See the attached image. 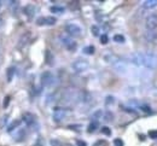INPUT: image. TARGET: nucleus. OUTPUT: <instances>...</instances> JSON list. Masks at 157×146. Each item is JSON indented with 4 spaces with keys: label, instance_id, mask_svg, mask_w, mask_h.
Here are the masks:
<instances>
[{
    "label": "nucleus",
    "instance_id": "nucleus-1",
    "mask_svg": "<svg viewBox=\"0 0 157 146\" xmlns=\"http://www.w3.org/2000/svg\"><path fill=\"white\" fill-rule=\"evenodd\" d=\"M129 62L137 66L155 70L157 69V54L154 52H136L129 56Z\"/></svg>",
    "mask_w": 157,
    "mask_h": 146
},
{
    "label": "nucleus",
    "instance_id": "nucleus-2",
    "mask_svg": "<svg viewBox=\"0 0 157 146\" xmlns=\"http://www.w3.org/2000/svg\"><path fill=\"white\" fill-rule=\"evenodd\" d=\"M57 84V77L51 71H45L41 75V84L44 87H52Z\"/></svg>",
    "mask_w": 157,
    "mask_h": 146
},
{
    "label": "nucleus",
    "instance_id": "nucleus-3",
    "mask_svg": "<svg viewBox=\"0 0 157 146\" xmlns=\"http://www.w3.org/2000/svg\"><path fill=\"white\" fill-rule=\"evenodd\" d=\"M71 68H73V70L75 71V73H83V71H86L88 68H90V63L88 61H86V59H82V58H78L76 61H74L73 64H71Z\"/></svg>",
    "mask_w": 157,
    "mask_h": 146
},
{
    "label": "nucleus",
    "instance_id": "nucleus-4",
    "mask_svg": "<svg viewBox=\"0 0 157 146\" xmlns=\"http://www.w3.org/2000/svg\"><path fill=\"white\" fill-rule=\"evenodd\" d=\"M59 39H60V42L63 43V46L67 47V50H69V51H74V50H76V42L74 41L69 35H67V34H62V35L59 36Z\"/></svg>",
    "mask_w": 157,
    "mask_h": 146
},
{
    "label": "nucleus",
    "instance_id": "nucleus-5",
    "mask_svg": "<svg viewBox=\"0 0 157 146\" xmlns=\"http://www.w3.org/2000/svg\"><path fill=\"white\" fill-rule=\"evenodd\" d=\"M65 32L68 33V35L71 38V36H80L82 30L81 28L78 27V24H74V23H70V24H67L65 25Z\"/></svg>",
    "mask_w": 157,
    "mask_h": 146
},
{
    "label": "nucleus",
    "instance_id": "nucleus-6",
    "mask_svg": "<svg viewBox=\"0 0 157 146\" xmlns=\"http://www.w3.org/2000/svg\"><path fill=\"white\" fill-rule=\"evenodd\" d=\"M68 114V110L64 109V107H55V111H53V120L56 122H60L65 118Z\"/></svg>",
    "mask_w": 157,
    "mask_h": 146
},
{
    "label": "nucleus",
    "instance_id": "nucleus-7",
    "mask_svg": "<svg viewBox=\"0 0 157 146\" xmlns=\"http://www.w3.org/2000/svg\"><path fill=\"white\" fill-rule=\"evenodd\" d=\"M56 17H52V16H48V17H40L36 20L38 25H53L56 24Z\"/></svg>",
    "mask_w": 157,
    "mask_h": 146
},
{
    "label": "nucleus",
    "instance_id": "nucleus-8",
    "mask_svg": "<svg viewBox=\"0 0 157 146\" xmlns=\"http://www.w3.org/2000/svg\"><path fill=\"white\" fill-rule=\"evenodd\" d=\"M146 28L149 30H155L157 28V15H150L147 18H146Z\"/></svg>",
    "mask_w": 157,
    "mask_h": 146
},
{
    "label": "nucleus",
    "instance_id": "nucleus-9",
    "mask_svg": "<svg viewBox=\"0 0 157 146\" xmlns=\"http://www.w3.org/2000/svg\"><path fill=\"white\" fill-rule=\"evenodd\" d=\"M23 122H24L27 125H32L34 122H35V117H34V115H32V114H29V112L23 114Z\"/></svg>",
    "mask_w": 157,
    "mask_h": 146
},
{
    "label": "nucleus",
    "instance_id": "nucleus-10",
    "mask_svg": "<svg viewBox=\"0 0 157 146\" xmlns=\"http://www.w3.org/2000/svg\"><path fill=\"white\" fill-rule=\"evenodd\" d=\"M145 39L149 42L155 41L157 39V32L156 30H147V32L145 33Z\"/></svg>",
    "mask_w": 157,
    "mask_h": 146
},
{
    "label": "nucleus",
    "instance_id": "nucleus-11",
    "mask_svg": "<svg viewBox=\"0 0 157 146\" xmlns=\"http://www.w3.org/2000/svg\"><path fill=\"white\" fill-rule=\"evenodd\" d=\"M13 138L16 139V141H22L25 138V129H17Z\"/></svg>",
    "mask_w": 157,
    "mask_h": 146
},
{
    "label": "nucleus",
    "instance_id": "nucleus-12",
    "mask_svg": "<svg viewBox=\"0 0 157 146\" xmlns=\"http://www.w3.org/2000/svg\"><path fill=\"white\" fill-rule=\"evenodd\" d=\"M24 12H25V15H27L29 18H32V17L35 15V13H34V12H35V7H34L33 5H28V6L24 7Z\"/></svg>",
    "mask_w": 157,
    "mask_h": 146
},
{
    "label": "nucleus",
    "instance_id": "nucleus-13",
    "mask_svg": "<svg viewBox=\"0 0 157 146\" xmlns=\"http://www.w3.org/2000/svg\"><path fill=\"white\" fill-rule=\"evenodd\" d=\"M143 6L145 9H152V7H156L157 6V0H146L143 2Z\"/></svg>",
    "mask_w": 157,
    "mask_h": 146
},
{
    "label": "nucleus",
    "instance_id": "nucleus-14",
    "mask_svg": "<svg viewBox=\"0 0 157 146\" xmlns=\"http://www.w3.org/2000/svg\"><path fill=\"white\" fill-rule=\"evenodd\" d=\"M98 125H99L98 121H92V122L88 125V128H87L88 133H93V132H96V129L98 128Z\"/></svg>",
    "mask_w": 157,
    "mask_h": 146
},
{
    "label": "nucleus",
    "instance_id": "nucleus-15",
    "mask_svg": "<svg viewBox=\"0 0 157 146\" xmlns=\"http://www.w3.org/2000/svg\"><path fill=\"white\" fill-rule=\"evenodd\" d=\"M46 63L48 65H53V63H55V57L52 56V53L50 51H46Z\"/></svg>",
    "mask_w": 157,
    "mask_h": 146
},
{
    "label": "nucleus",
    "instance_id": "nucleus-16",
    "mask_svg": "<svg viewBox=\"0 0 157 146\" xmlns=\"http://www.w3.org/2000/svg\"><path fill=\"white\" fill-rule=\"evenodd\" d=\"M50 11L52 13H63L64 12V7H60V6H52L50 9Z\"/></svg>",
    "mask_w": 157,
    "mask_h": 146
},
{
    "label": "nucleus",
    "instance_id": "nucleus-17",
    "mask_svg": "<svg viewBox=\"0 0 157 146\" xmlns=\"http://www.w3.org/2000/svg\"><path fill=\"white\" fill-rule=\"evenodd\" d=\"M20 125H21V121H20V120H16V121H13L11 125H9L7 130H9V132H12L13 129H16V128H17V127H18Z\"/></svg>",
    "mask_w": 157,
    "mask_h": 146
},
{
    "label": "nucleus",
    "instance_id": "nucleus-18",
    "mask_svg": "<svg viewBox=\"0 0 157 146\" xmlns=\"http://www.w3.org/2000/svg\"><path fill=\"white\" fill-rule=\"evenodd\" d=\"M94 47L93 46H86L85 48H83V53H86V54H93L94 53Z\"/></svg>",
    "mask_w": 157,
    "mask_h": 146
},
{
    "label": "nucleus",
    "instance_id": "nucleus-19",
    "mask_svg": "<svg viewBox=\"0 0 157 146\" xmlns=\"http://www.w3.org/2000/svg\"><path fill=\"white\" fill-rule=\"evenodd\" d=\"M124 36L123 35H121V34H116L115 36H114V41L115 42H118V43H123L124 42Z\"/></svg>",
    "mask_w": 157,
    "mask_h": 146
},
{
    "label": "nucleus",
    "instance_id": "nucleus-20",
    "mask_svg": "<svg viewBox=\"0 0 157 146\" xmlns=\"http://www.w3.org/2000/svg\"><path fill=\"white\" fill-rule=\"evenodd\" d=\"M13 74H15V68H9V70H7V81H9V82L12 81Z\"/></svg>",
    "mask_w": 157,
    "mask_h": 146
},
{
    "label": "nucleus",
    "instance_id": "nucleus-21",
    "mask_svg": "<svg viewBox=\"0 0 157 146\" xmlns=\"http://www.w3.org/2000/svg\"><path fill=\"white\" fill-rule=\"evenodd\" d=\"M113 118H114V115H113L110 111H106V112L104 114V120H105L106 122H110V121H113Z\"/></svg>",
    "mask_w": 157,
    "mask_h": 146
},
{
    "label": "nucleus",
    "instance_id": "nucleus-22",
    "mask_svg": "<svg viewBox=\"0 0 157 146\" xmlns=\"http://www.w3.org/2000/svg\"><path fill=\"white\" fill-rule=\"evenodd\" d=\"M115 103V98L114 97H111V95H108L106 98H105V105L106 106H109V105H113Z\"/></svg>",
    "mask_w": 157,
    "mask_h": 146
},
{
    "label": "nucleus",
    "instance_id": "nucleus-23",
    "mask_svg": "<svg viewBox=\"0 0 157 146\" xmlns=\"http://www.w3.org/2000/svg\"><path fill=\"white\" fill-rule=\"evenodd\" d=\"M103 116V111L101 110H97L93 115H92V118H93V121H97L99 117H101Z\"/></svg>",
    "mask_w": 157,
    "mask_h": 146
},
{
    "label": "nucleus",
    "instance_id": "nucleus-24",
    "mask_svg": "<svg viewBox=\"0 0 157 146\" xmlns=\"http://www.w3.org/2000/svg\"><path fill=\"white\" fill-rule=\"evenodd\" d=\"M101 133H103L104 135H106V137H110V135H111V130H110L109 127H103V128H101Z\"/></svg>",
    "mask_w": 157,
    "mask_h": 146
},
{
    "label": "nucleus",
    "instance_id": "nucleus-25",
    "mask_svg": "<svg viewBox=\"0 0 157 146\" xmlns=\"http://www.w3.org/2000/svg\"><path fill=\"white\" fill-rule=\"evenodd\" d=\"M91 32H92V34H93L94 36H98L99 35V28L97 25H92V27H91Z\"/></svg>",
    "mask_w": 157,
    "mask_h": 146
},
{
    "label": "nucleus",
    "instance_id": "nucleus-26",
    "mask_svg": "<svg viewBox=\"0 0 157 146\" xmlns=\"http://www.w3.org/2000/svg\"><path fill=\"white\" fill-rule=\"evenodd\" d=\"M108 41H109L108 35H106V34H103V35L100 36V42H101L103 45H106V43H108Z\"/></svg>",
    "mask_w": 157,
    "mask_h": 146
},
{
    "label": "nucleus",
    "instance_id": "nucleus-27",
    "mask_svg": "<svg viewBox=\"0 0 157 146\" xmlns=\"http://www.w3.org/2000/svg\"><path fill=\"white\" fill-rule=\"evenodd\" d=\"M114 145L115 146H124V143L122 141V139L117 138V139H115V140H114Z\"/></svg>",
    "mask_w": 157,
    "mask_h": 146
},
{
    "label": "nucleus",
    "instance_id": "nucleus-28",
    "mask_svg": "<svg viewBox=\"0 0 157 146\" xmlns=\"http://www.w3.org/2000/svg\"><path fill=\"white\" fill-rule=\"evenodd\" d=\"M10 99H11V98H10V95H6V97L4 98V103H2V106H4V107H7V106H9Z\"/></svg>",
    "mask_w": 157,
    "mask_h": 146
},
{
    "label": "nucleus",
    "instance_id": "nucleus-29",
    "mask_svg": "<svg viewBox=\"0 0 157 146\" xmlns=\"http://www.w3.org/2000/svg\"><path fill=\"white\" fill-rule=\"evenodd\" d=\"M149 137L151 139H157V130H150L149 132Z\"/></svg>",
    "mask_w": 157,
    "mask_h": 146
},
{
    "label": "nucleus",
    "instance_id": "nucleus-30",
    "mask_svg": "<svg viewBox=\"0 0 157 146\" xmlns=\"http://www.w3.org/2000/svg\"><path fill=\"white\" fill-rule=\"evenodd\" d=\"M33 146H44V139L42 138H38V140L35 141V144Z\"/></svg>",
    "mask_w": 157,
    "mask_h": 146
},
{
    "label": "nucleus",
    "instance_id": "nucleus-31",
    "mask_svg": "<svg viewBox=\"0 0 157 146\" xmlns=\"http://www.w3.org/2000/svg\"><path fill=\"white\" fill-rule=\"evenodd\" d=\"M51 145L52 146H62V144H60V141H58V140H51Z\"/></svg>",
    "mask_w": 157,
    "mask_h": 146
},
{
    "label": "nucleus",
    "instance_id": "nucleus-32",
    "mask_svg": "<svg viewBox=\"0 0 157 146\" xmlns=\"http://www.w3.org/2000/svg\"><path fill=\"white\" fill-rule=\"evenodd\" d=\"M68 128L74 129V130H78V128H81V125H69Z\"/></svg>",
    "mask_w": 157,
    "mask_h": 146
},
{
    "label": "nucleus",
    "instance_id": "nucleus-33",
    "mask_svg": "<svg viewBox=\"0 0 157 146\" xmlns=\"http://www.w3.org/2000/svg\"><path fill=\"white\" fill-rule=\"evenodd\" d=\"M7 118H9V115H6V116H4V117H2V121H1V127H4V125H6Z\"/></svg>",
    "mask_w": 157,
    "mask_h": 146
},
{
    "label": "nucleus",
    "instance_id": "nucleus-34",
    "mask_svg": "<svg viewBox=\"0 0 157 146\" xmlns=\"http://www.w3.org/2000/svg\"><path fill=\"white\" fill-rule=\"evenodd\" d=\"M76 145L78 146H87V144H86L85 141H82V140H76Z\"/></svg>",
    "mask_w": 157,
    "mask_h": 146
},
{
    "label": "nucleus",
    "instance_id": "nucleus-35",
    "mask_svg": "<svg viewBox=\"0 0 157 146\" xmlns=\"http://www.w3.org/2000/svg\"><path fill=\"white\" fill-rule=\"evenodd\" d=\"M141 110L145 112H150V107L149 106H141Z\"/></svg>",
    "mask_w": 157,
    "mask_h": 146
},
{
    "label": "nucleus",
    "instance_id": "nucleus-36",
    "mask_svg": "<svg viewBox=\"0 0 157 146\" xmlns=\"http://www.w3.org/2000/svg\"><path fill=\"white\" fill-rule=\"evenodd\" d=\"M1 6H2V1H0V7H1Z\"/></svg>",
    "mask_w": 157,
    "mask_h": 146
},
{
    "label": "nucleus",
    "instance_id": "nucleus-37",
    "mask_svg": "<svg viewBox=\"0 0 157 146\" xmlns=\"http://www.w3.org/2000/svg\"><path fill=\"white\" fill-rule=\"evenodd\" d=\"M0 22H1V21H0Z\"/></svg>",
    "mask_w": 157,
    "mask_h": 146
}]
</instances>
